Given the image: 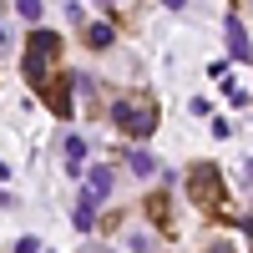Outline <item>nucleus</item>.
Wrapping results in <instances>:
<instances>
[{
    "label": "nucleus",
    "instance_id": "423d86ee",
    "mask_svg": "<svg viewBox=\"0 0 253 253\" xmlns=\"http://www.w3.org/2000/svg\"><path fill=\"white\" fill-rule=\"evenodd\" d=\"M86 46L107 51V46H112V26H86Z\"/></svg>",
    "mask_w": 253,
    "mask_h": 253
},
{
    "label": "nucleus",
    "instance_id": "7ed1b4c3",
    "mask_svg": "<svg viewBox=\"0 0 253 253\" xmlns=\"http://www.w3.org/2000/svg\"><path fill=\"white\" fill-rule=\"evenodd\" d=\"M193 198H198L203 208L223 198V182H218V172H213V167H198V172H193Z\"/></svg>",
    "mask_w": 253,
    "mask_h": 253
},
{
    "label": "nucleus",
    "instance_id": "ddd939ff",
    "mask_svg": "<svg viewBox=\"0 0 253 253\" xmlns=\"http://www.w3.org/2000/svg\"><path fill=\"white\" fill-rule=\"evenodd\" d=\"M5 172H10V167H5V162H0V177H5Z\"/></svg>",
    "mask_w": 253,
    "mask_h": 253
},
{
    "label": "nucleus",
    "instance_id": "20e7f679",
    "mask_svg": "<svg viewBox=\"0 0 253 253\" xmlns=\"http://www.w3.org/2000/svg\"><path fill=\"white\" fill-rule=\"evenodd\" d=\"M107 193H112V167H91V182H86V193H81V208H96Z\"/></svg>",
    "mask_w": 253,
    "mask_h": 253
},
{
    "label": "nucleus",
    "instance_id": "6e6552de",
    "mask_svg": "<svg viewBox=\"0 0 253 253\" xmlns=\"http://www.w3.org/2000/svg\"><path fill=\"white\" fill-rule=\"evenodd\" d=\"M152 167H157V162L147 157V152H132V172H137V177H147V172H152Z\"/></svg>",
    "mask_w": 253,
    "mask_h": 253
},
{
    "label": "nucleus",
    "instance_id": "0eeeda50",
    "mask_svg": "<svg viewBox=\"0 0 253 253\" xmlns=\"http://www.w3.org/2000/svg\"><path fill=\"white\" fill-rule=\"evenodd\" d=\"M66 157H71V172H76L81 157H86V142H81V137H66Z\"/></svg>",
    "mask_w": 253,
    "mask_h": 253
},
{
    "label": "nucleus",
    "instance_id": "f03ea898",
    "mask_svg": "<svg viewBox=\"0 0 253 253\" xmlns=\"http://www.w3.org/2000/svg\"><path fill=\"white\" fill-rule=\"evenodd\" d=\"M56 46H61V41L51 31H36L31 36V46H26V81H31V86H46V61L56 56Z\"/></svg>",
    "mask_w": 253,
    "mask_h": 253
},
{
    "label": "nucleus",
    "instance_id": "4468645a",
    "mask_svg": "<svg viewBox=\"0 0 253 253\" xmlns=\"http://www.w3.org/2000/svg\"><path fill=\"white\" fill-rule=\"evenodd\" d=\"M0 46H5V31H0Z\"/></svg>",
    "mask_w": 253,
    "mask_h": 253
},
{
    "label": "nucleus",
    "instance_id": "f8f14e48",
    "mask_svg": "<svg viewBox=\"0 0 253 253\" xmlns=\"http://www.w3.org/2000/svg\"><path fill=\"white\" fill-rule=\"evenodd\" d=\"M213 253H233V248H228V243H213Z\"/></svg>",
    "mask_w": 253,
    "mask_h": 253
},
{
    "label": "nucleus",
    "instance_id": "1a4fd4ad",
    "mask_svg": "<svg viewBox=\"0 0 253 253\" xmlns=\"http://www.w3.org/2000/svg\"><path fill=\"white\" fill-rule=\"evenodd\" d=\"M91 223H96V208H76V228H81V233H86Z\"/></svg>",
    "mask_w": 253,
    "mask_h": 253
},
{
    "label": "nucleus",
    "instance_id": "9d476101",
    "mask_svg": "<svg viewBox=\"0 0 253 253\" xmlns=\"http://www.w3.org/2000/svg\"><path fill=\"white\" fill-rule=\"evenodd\" d=\"M20 15H26V20H41V0H20Z\"/></svg>",
    "mask_w": 253,
    "mask_h": 253
},
{
    "label": "nucleus",
    "instance_id": "f257e3e1",
    "mask_svg": "<svg viewBox=\"0 0 253 253\" xmlns=\"http://www.w3.org/2000/svg\"><path fill=\"white\" fill-rule=\"evenodd\" d=\"M112 122L122 126V132H132V137H147L157 126V107H152V101H117Z\"/></svg>",
    "mask_w": 253,
    "mask_h": 253
},
{
    "label": "nucleus",
    "instance_id": "9b49d317",
    "mask_svg": "<svg viewBox=\"0 0 253 253\" xmlns=\"http://www.w3.org/2000/svg\"><path fill=\"white\" fill-rule=\"evenodd\" d=\"M15 253H41V238H31V233H26V238L15 243Z\"/></svg>",
    "mask_w": 253,
    "mask_h": 253
},
{
    "label": "nucleus",
    "instance_id": "39448f33",
    "mask_svg": "<svg viewBox=\"0 0 253 253\" xmlns=\"http://www.w3.org/2000/svg\"><path fill=\"white\" fill-rule=\"evenodd\" d=\"M228 46H233V56H238V61H248V56H253L248 31H243V20H238V15H228Z\"/></svg>",
    "mask_w": 253,
    "mask_h": 253
}]
</instances>
